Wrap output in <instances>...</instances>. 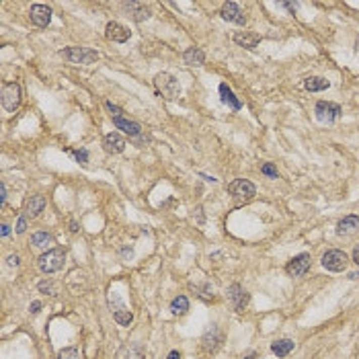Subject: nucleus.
I'll return each instance as SVG.
<instances>
[{
  "label": "nucleus",
  "mask_w": 359,
  "mask_h": 359,
  "mask_svg": "<svg viewBox=\"0 0 359 359\" xmlns=\"http://www.w3.org/2000/svg\"><path fill=\"white\" fill-rule=\"evenodd\" d=\"M0 234H3V238H7V236L11 234V226H7V224H3V226H0Z\"/></svg>",
  "instance_id": "obj_34"
},
{
  "label": "nucleus",
  "mask_w": 359,
  "mask_h": 359,
  "mask_svg": "<svg viewBox=\"0 0 359 359\" xmlns=\"http://www.w3.org/2000/svg\"><path fill=\"white\" fill-rule=\"evenodd\" d=\"M281 7H285L287 11H295V9H297V5H291V3H283Z\"/></svg>",
  "instance_id": "obj_39"
},
{
  "label": "nucleus",
  "mask_w": 359,
  "mask_h": 359,
  "mask_svg": "<svg viewBox=\"0 0 359 359\" xmlns=\"http://www.w3.org/2000/svg\"><path fill=\"white\" fill-rule=\"evenodd\" d=\"M113 124H115L117 130H124V132H126L128 136H132V138H136V136L142 134V126H140L138 122H130V119L117 117V119H113Z\"/></svg>",
  "instance_id": "obj_19"
},
{
  "label": "nucleus",
  "mask_w": 359,
  "mask_h": 359,
  "mask_svg": "<svg viewBox=\"0 0 359 359\" xmlns=\"http://www.w3.org/2000/svg\"><path fill=\"white\" fill-rule=\"evenodd\" d=\"M220 15H222L224 21H230V23H236V25H245L247 23L245 13L241 11V7H238L236 3H224Z\"/></svg>",
  "instance_id": "obj_12"
},
{
  "label": "nucleus",
  "mask_w": 359,
  "mask_h": 359,
  "mask_svg": "<svg viewBox=\"0 0 359 359\" xmlns=\"http://www.w3.org/2000/svg\"><path fill=\"white\" fill-rule=\"evenodd\" d=\"M74 156H76V160L78 162H82V164H86L88 162V152L86 150H76V152H72Z\"/></svg>",
  "instance_id": "obj_31"
},
{
  "label": "nucleus",
  "mask_w": 359,
  "mask_h": 359,
  "mask_svg": "<svg viewBox=\"0 0 359 359\" xmlns=\"http://www.w3.org/2000/svg\"><path fill=\"white\" fill-rule=\"evenodd\" d=\"M64 59L72 64H93L99 59V53L95 49H88V47H68V49H62L59 51Z\"/></svg>",
  "instance_id": "obj_4"
},
{
  "label": "nucleus",
  "mask_w": 359,
  "mask_h": 359,
  "mask_svg": "<svg viewBox=\"0 0 359 359\" xmlns=\"http://www.w3.org/2000/svg\"><path fill=\"white\" fill-rule=\"evenodd\" d=\"M70 230H72V232H78V226H76V222H72V224H70Z\"/></svg>",
  "instance_id": "obj_40"
},
{
  "label": "nucleus",
  "mask_w": 359,
  "mask_h": 359,
  "mask_svg": "<svg viewBox=\"0 0 359 359\" xmlns=\"http://www.w3.org/2000/svg\"><path fill=\"white\" fill-rule=\"evenodd\" d=\"M29 15H31V23L37 27H47L51 21V9L47 5H33Z\"/></svg>",
  "instance_id": "obj_14"
},
{
  "label": "nucleus",
  "mask_w": 359,
  "mask_h": 359,
  "mask_svg": "<svg viewBox=\"0 0 359 359\" xmlns=\"http://www.w3.org/2000/svg\"><path fill=\"white\" fill-rule=\"evenodd\" d=\"M328 86H331V82L324 80V78H320V76H310V78L304 80V88H306V91H310V93L326 91Z\"/></svg>",
  "instance_id": "obj_23"
},
{
  "label": "nucleus",
  "mask_w": 359,
  "mask_h": 359,
  "mask_svg": "<svg viewBox=\"0 0 359 359\" xmlns=\"http://www.w3.org/2000/svg\"><path fill=\"white\" fill-rule=\"evenodd\" d=\"M293 347H295V343H293L291 339H281V341H275V343L271 345V351H273L277 357H285V355H289V353L293 351Z\"/></svg>",
  "instance_id": "obj_25"
},
{
  "label": "nucleus",
  "mask_w": 359,
  "mask_h": 359,
  "mask_svg": "<svg viewBox=\"0 0 359 359\" xmlns=\"http://www.w3.org/2000/svg\"><path fill=\"white\" fill-rule=\"evenodd\" d=\"M154 86H156L158 97H164V99H168V101H172V99H176L178 95H181V84H178V80H176L172 74H168V72L156 74Z\"/></svg>",
  "instance_id": "obj_1"
},
{
  "label": "nucleus",
  "mask_w": 359,
  "mask_h": 359,
  "mask_svg": "<svg viewBox=\"0 0 359 359\" xmlns=\"http://www.w3.org/2000/svg\"><path fill=\"white\" fill-rule=\"evenodd\" d=\"M105 107H107V111L111 113V117H113V119H117V117H124V111L119 109L117 105H113L111 101H107V103H105Z\"/></svg>",
  "instance_id": "obj_29"
},
{
  "label": "nucleus",
  "mask_w": 359,
  "mask_h": 359,
  "mask_svg": "<svg viewBox=\"0 0 359 359\" xmlns=\"http://www.w3.org/2000/svg\"><path fill=\"white\" fill-rule=\"evenodd\" d=\"M355 49L359 51V37H357V41H355Z\"/></svg>",
  "instance_id": "obj_41"
},
{
  "label": "nucleus",
  "mask_w": 359,
  "mask_h": 359,
  "mask_svg": "<svg viewBox=\"0 0 359 359\" xmlns=\"http://www.w3.org/2000/svg\"><path fill=\"white\" fill-rule=\"evenodd\" d=\"M166 359H183V355H181V353H178V351H170Z\"/></svg>",
  "instance_id": "obj_37"
},
{
  "label": "nucleus",
  "mask_w": 359,
  "mask_h": 359,
  "mask_svg": "<svg viewBox=\"0 0 359 359\" xmlns=\"http://www.w3.org/2000/svg\"><path fill=\"white\" fill-rule=\"evenodd\" d=\"M25 230H27V218L23 216V218H19V222H17V232L23 234Z\"/></svg>",
  "instance_id": "obj_32"
},
{
  "label": "nucleus",
  "mask_w": 359,
  "mask_h": 359,
  "mask_svg": "<svg viewBox=\"0 0 359 359\" xmlns=\"http://www.w3.org/2000/svg\"><path fill=\"white\" fill-rule=\"evenodd\" d=\"M183 59H185V64H189V66H203L205 64V53L199 47H189L183 53Z\"/></svg>",
  "instance_id": "obj_22"
},
{
  "label": "nucleus",
  "mask_w": 359,
  "mask_h": 359,
  "mask_svg": "<svg viewBox=\"0 0 359 359\" xmlns=\"http://www.w3.org/2000/svg\"><path fill=\"white\" fill-rule=\"evenodd\" d=\"M45 207V197L43 195H33L25 205V218H37Z\"/></svg>",
  "instance_id": "obj_17"
},
{
  "label": "nucleus",
  "mask_w": 359,
  "mask_h": 359,
  "mask_svg": "<svg viewBox=\"0 0 359 359\" xmlns=\"http://www.w3.org/2000/svg\"><path fill=\"white\" fill-rule=\"evenodd\" d=\"M228 193L236 195V197H245V199H251L255 193H257V187L247 181V178H236V181H232L228 185Z\"/></svg>",
  "instance_id": "obj_10"
},
{
  "label": "nucleus",
  "mask_w": 359,
  "mask_h": 359,
  "mask_svg": "<svg viewBox=\"0 0 359 359\" xmlns=\"http://www.w3.org/2000/svg\"><path fill=\"white\" fill-rule=\"evenodd\" d=\"M111 304H115V308H113V318H115V322H117V324H122V326H130L132 320H134L132 312L126 310V306H124L122 302H119L115 295L111 297Z\"/></svg>",
  "instance_id": "obj_15"
},
{
  "label": "nucleus",
  "mask_w": 359,
  "mask_h": 359,
  "mask_svg": "<svg viewBox=\"0 0 359 359\" xmlns=\"http://www.w3.org/2000/svg\"><path fill=\"white\" fill-rule=\"evenodd\" d=\"M353 263L359 267V245L355 247V251H353Z\"/></svg>",
  "instance_id": "obj_36"
},
{
  "label": "nucleus",
  "mask_w": 359,
  "mask_h": 359,
  "mask_svg": "<svg viewBox=\"0 0 359 359\" xmlns=\"http://www.w3.org/2000/svg\"><path fill=\"white\" fill-rule=\"evenodd\" d=\"M7 203V185L3 183L0 185V205H5Z\"/></svg>",
  "instance_id": "obj_33"
},
{
  "label": "nucleus",
  "mask_w": 359,
  "mask_h": 359,
  "mask_svg": "<svg viewBox=\"0 0 359 359\" xmlns=\"http://www.w3.org/2000/svg\"><path fill=\"white\" fill-rule=\"evenodd\" d=\"M314 113L318 117V122H326V124H333L335 119L341 115V107L337 103H328V101H318L314 107Z\"/></svg>",
  "instance_id": "obj_8"
},
{
  "label": "nucleus",
  "mask_w": 359,
  "mask_h": 359,
  "mask_svg": "<svg viewBox=\"0 0 359 359\" xmlns=\"http://www.w3.org/2000/svg\"><path fill=\"white\" fill-rule=\"evenodd\" d=\"M234 41H236L238 45H243V47H247V49H255V47H257V43L261 41V37H259L257 33H249V31H241V33H236V35H234Z\"/></svg>",
  "instance_id": "obj_21"
},
{
  "label": "nucleus",
  "mask_w": 359,
  "mask_h": 359,
  "mask_svg": "<svg viewBox=\"0 0 359 359\" xmlns=\"http://www.w3.org/2000/svg\"><path fill=\"white\" fill-rule=\"evenodd\" d=\"M130 29L126 27V25H122V23H117V21H111V23H107V27H105V37L109 39V41H115V43H126L128 39H130Z\"/></svg>",
  "instance_id": "obj_9"
},
{
  "label": "nucleus",
  "mask_w": 359,
  "mask_h": 359,
  "mask_svg": "<svg viewBox=\"0 0 359 359\" xmlns=\"http://www.w3.org/2000/svg\"><path fill=\"white\" fill-rule=\"evenodd\" d=\"M349 265V257L339 251V249H333V251H326L322 255V267L326 269V271H333V273H341L345 271Z\"/></svg>",
  "instance_id": "obj_5"
},
{
  "label": "nucleus",
  "mask_w": 359,
  "mask_h": 359,
  "mask_svg": "<svg viewBox=\"0 0 359 359\" xmlns=\"http://www.w3.org/2000/svg\"><path fill=\"white\" fill-rule=\"evenodd\" d=\"M220 99H222V103H224V105H228V107H230V109H234V111H241V109H243V103L234 97L232 88H230L226 82H222V84H220Z\"/></svg>",
  "instance_id": "obj_18"
},
{
  "label": "nucleus",
  "mask_w": 359,
  "mask_h": 359,
  "mask_svg": "<svg viewBox=\"0 0 359 359\" xmlns=\"http://www.w3.org/2000/svg\"><path fill=\"white\" fill-rule=\"evenodd\" d=\"M39 308H41V302H33V304H31V308H29V310H31L33 314H37V312H39Z\"/></svg>",
  "instance_id": "obj_38"
},
{
  "label": "nucleus",
  "mask_w": 359,
  "mask_h": 359,
  "mask_svg": "<svg viewBox=\"0 0 359 359\" xmlns=\"http://www.w3.org/2000/svg\"><path fill=\"white\" fill-rule=\"evenodd\" d=\"M7 261H9V265H13V267H17V265H19V263H21V261H19V257H17V255H11V257H9V259H7Z\"/></svg>",
  "instance_id": "obj_35"
},
{
  "label": "nucleus",
  "mask_w": 359,
  "mask_h": 359,
  "mask_svg": "<svg viewBox=\"0 0 359 359\" xmlns=\"http://www.w3.org/2000/svg\"><path fill=\"white\" fill-rule=\"evenodd\" d=\"M0 101H3V107L5 111L9 113H15L21 105V97H23V91H21V84L19 82H5L3 84V91H0Z\"/></svg>",
  "instance_id": "obj_3"
},
{
  "label": "nucleus",
  "mask_w": 359,
  "mask_h": 359,
  "mask_svg": "<svg viewBox=\"0 0 359 359\" xmlns=\"http://www.w3.org/2000/svg\"><path fill=\"white\" fill-rule=\"evenodd\" d=\"M226 295H228V300H230V304L234 306L236 312H245V308L249 306V300H251L249 291H247L241 283H232V285L228 287Z\"/></svg>",
  "instance_id": "obj_6"
},
{
  "label": "nucleus",
  "mask_w": 359,
  "mask_h": 359,
  "mask_svg": "<svg viewBox=\"0 0 359 359\" xmlns=\"http://www.w3.org/2000/svg\"><path fill=\"white\" fill-rule=\"evenodd\" d=\"M124 7L130 11V15H132V19L136 23H142L146 19H150V11H148L144 5H140V3H126Z\"/></svg>",
  "instance_id": "obj_20"
},
{
  "label": "nucleus",
  "mask_w": 359,
  "mask_h": 359,
  "mask_svg": "<svg viewBox=\"0 0 359 359\" xmlns=\"http://www.w3.org/2000/svg\"><path fill=\"white\" fill-rule=\"evenodd\" d=\"M187 310H189V300H187L185 295H176L174 300L170 302V312L176 314V316L187 314Z\"/></svg>",
  "instance_id": "obj_26"
},
{
  "label": "nucleus",
  "mask_w": 359,
  "mask_h": 359,
  "mask_svg": "<svg viewBox=\"0 0 359 359\" xmlns=\"http://www.w3.org/2000/svg\"><path fill=\"white\" fill-rule=\"evenodd\" d=\"M359 230V216H345L337 224V234L339 236H351Z\"/></svg>",
  "instance_id": "obj_16"
},
{
  "label": "nucleus",
  "mask_w": 359,
  "mask_h": 359,
  "mask_svg": "<svg viewBox=\"0 0 359 359\" xmlns=\"http://www.w3.org/2000/svg\"><path fill=\"white\" fill-rule=\"evenodd\" d=\"M31 245L37 247V249H47V247L55 245V238L51 234H47V232H35L31 236Z\"/></svg>",
  "instance_id": "obj_24"
},
{
  "label": "nucleus",
  "mask_w": 359,
  "mask_h": 359,
  "mask_svg": "<svg viewBox=\"0 0 359 359\" xmlns=\"http://www.w3.org/2000/svg\"><path fill=\"white\" fill-rule=\"evenodd\" d=\"M39 289H41V291H47V293H51V295L55 293V285H53L51 281H41V283H39Z\"/></svg>",
  "instance_id": "obj_30"
},
{
  "label": "nucleus",
  "mask_w": 359,
  "mask_h": 359,
  "mask_svg": "<svg viewBox=\"0 0 359 359\" xmlns=\"http://www.w3.org/2000/svg\"><path fill=\"white\" fill-rule=\"evenodd\" d=\"M310 265H312V259L308 253H302V255H297L293 257L287 265H285V271L289 277H302L310 271Z\"/></svg>",
  "instance_id": "obj_7"
},
{
  "label": "nucleus",
  "mask_w": 359,
  "mask_h": 359,
  "mask_svg": "<svg viewBox=\"0 0 359 359\" xmlns=\"http://www.w3.org/2000/svg\"><path fill=\"white\" fill-rule=\"evenodd\" d=\"M64 261H66V251L64 249H51L47 253H43L37 261L39 269L45 273V275H51L55 271H59V269L64 267Z\"/></svg>",
  "instance_id": "obj_2"
},
{
  "label": "nucleus",
  "mask_w": 359,
  "mask_h": 359,
  "mask_svg": "<svg viewBox=\"0 0 359 359\" xmlns=\"http://www.w3.org/2000/svg\"><path fill=\"white\" fill-rule=\"evenodd\" d=\"M103 148H105L107 154H122L126 150V140L117 132H111L103 138Z\"/></svg>",
  "instance_id": "obj_13"
},
{
  "label": "nucleus",
  "mask_w": 359,
  "mask_h": 359,
  "mask_svg": "<svg viewBox=\"0 0 359 359\" xmlns=\"http://www.w3.org/2000/svg\"><path fill=\"white\" fill-rule=\"evenodd\" d=\"M261 172H263V174H267V176H271V178H279V172H277V168H275L273 164H269V162L261 166Z\"/></svg>",
  "instance_id": "obj_28"
},
{
  "label": "nucleus",
  "mask_w": 359,
  "mask_h": 359,
  "mask_svg": "<svg viewBox=\"0 0 359 359\" xmlns=\"http://www.w3.org/2000/svg\"><path fill=\"white\" fill-rule=\"evenodd\" d=\"M220 343H222V333H220V328L216 326V324H212L205 331V335H203V339H201V345H203V349L207 351V353H216L218 351V347H220Z\"/></svg>",
  "instance_id": "obj_11"
},
{
  "label": "nucleus",
  "mask_w": 359,
  "mask_h": 359,
  "mask_svg": "<svg viewBox=\"0 0 359 359\" xmlns=\"http://www.w3.org/2000/svg\"><path fill=\"white\" fill-rule=\"evenodd\" d=\"M57 359H80V355H78V351H76L74 347H68V349H62V351H59Z\"/></svg>",
  "instance_id": "obj_27"
}]
</instances>
